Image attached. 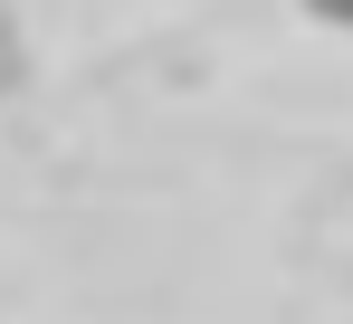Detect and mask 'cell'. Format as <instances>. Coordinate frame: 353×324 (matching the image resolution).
Returning <instances> with one entry per match:
<instances>
[{
    "mask_svg": "<svg viewBox=\"0 0 353 324\" xmlns=\"http://www.w3.org/2000/svg\"><path fill=\"white\" fill-rule=\"evenodd\" d=\"M305 19H325V29H353V0H296Z\"/></svg>",
    "mask_w": 353,
    "mask_h": 324,
    "instance_id": "obj_1",
    "label": "cell"
}]
</instances>
